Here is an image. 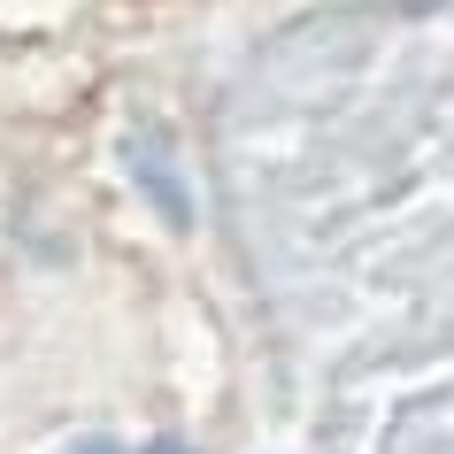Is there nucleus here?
I'll return each mask as SVG.
<instances>
[{
    "mask_svg": "<svg viewBox=\"0 0 454 454\" xmlns=\"http://www.w3.org/2000/svg\"><path fill=\"white\" fill-rule=\"evenodd\" d=\"M70 454H123L116 439H85V447H70Z\"/></svg>",
    "mask_w": 454,
    "mask_h": 454,
    "instance_id": "nucleus-3",
    "label": "nucleus"
},
{
    "mask_svg": "<svg viewBox=\"0 0 454 454\" xmlns=\"http://www.w3.org/2000/svg\"><path fill=\"white\" fill-rule=\"evenodd\" d=\"M123 169H131V185L162 208V223L192 231V192H185V177H177V154H169L162 131H131V139H123Z\"/></svg>",
    "mask_w": 454,
    "mask_h": 454,
    "instance_id": "nucleus-1",
    "label": "nucleus"
},
{
    "mask_svg": "<svg viewBox=\"0 0 454 454\" xmlns=\"http://www.w3.org/2000/svg\"><path fill=\"white\" fill-rule=\"evenodd\" d=\"M139 454H200V447H192V439H146Z\"/></svg>",
    "mask_w": 454,
    "mask_h": 454,
    "instance_id": "nucleus-2",
    "label": "nucleus"
}]
</instances>
